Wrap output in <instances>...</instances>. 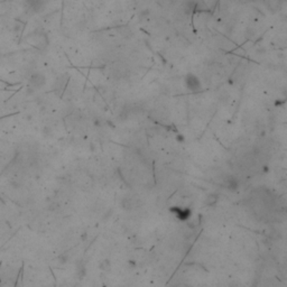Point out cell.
I'll return each instance as SVG.
<instances>
[{
	"mask_svg": "<svg viewBox=\"0 0 287 287\" xmlns=\"http://www.w3.org/2000/svg\"><path fill=\"white\" fill-rule=\"evenodd\" d=\"M184 83L185 87L188 91L192 92H197L202 89V84H201V80L199 79V76H196L193 73H188L184 77Z\"/></svg>",
	"mask_w": 287,
	"mask_h": 287,
	"instance_id": "1",
	"label": "cell"
},
{
	"mask_svg": "<svg viewBox=\"0 0 287 287\" xmlns=\"http://www.w3.org/2000/svg\"><path fill=\"white\" fill-rule=\"evenodd\" d=\"M29 84H30L31 89L34 90H37V89H41L46 84V77L44 74L42 73H33L31 76L29 77Z\"/></svg>",
	"mask_w": 287,
	"mask_h": 287,
	"instance_id": "2",
	"label": "cell"
},
{
	"mask_svg": "<svg viewBox=\"0 0 287 287\" xmlns=\"http://www.w3.org/2000/svg\"><path fill=\"white\" fill-rule=\"evenodd\" d=\"M215 202H217V195H210V196L206 199V201H205V203H206V205H209V206H212V205H214Z\"/></svg>",
	"mask_w": 287,
	"mask_h": 287,
	"instance_id": "9",
	"label": "cell"
},
{
	"mask_svg": "<svg viewBox=\"0 0 287 287\" xmlns=\"http://www.w3.org/2000/svg\"><path fill=\"white\" fill-rule=\"evenodd\" d=\"M26 1L35 10H39L43 7V5H44V0H26Z\"/></svg>",
	"mask_w": 287,
	"mask_h": 287,
	"instance_id": "6",
	"label": "cell"
},
{
	"mask_svg": "<svg viewBox=\"0 0 287 287\" xmlns=\"http://www.w3.org/2000/svg\"><path fill=\"white\" fill-rule=\"evenodd\" d=\"M43 135L45 136V137H48V136L52 135V129L49 128V127H47V126H45L44 128H43Z\"/></svg>",
	"mask_w": 287,
	"mask_h": 287,
	"instance_id": "10",
	"label": "cell"
},
{
	"mask_svg": "<svg viewBox=\"0 0 287 287\" xmlns=\"http://www.w3.org/2000/svg\"><path fill=\"white\" fill-rule=\"evenodd\" d=\"M170 211L172 213H174V215L178 220H181V221H186V220H188L191 218V210L187 208L183 209L180 208V206H174V208L170 209Z\"/></svg>",
	"mask_w": 287,
	"mask_h": 287,
	"instance_id": "3",
	"label": "cell"
},
{
	"mask_svg": "<svg viewBox=\"0 0 287 287\" xmlns=\"http://www.w3.org/2000/svg\"><path fill=\"white\" fill-rule=\"evenodd\" d=\"M94 126H95V127H100L101 126V122L99 119H94Z\"/></svg>",
	"mask_w": 287,
	"mask_h": 287,
	"instance_id": "13",
	"label": "cell"
},
{
	"mask_svg": "<svg viewBox=\"0 0 287 287\" xmlns=\"http://www.w3.org/2000/svg\"><path fill=\"white\" fill-rule=\"evenodd\" d=\"M177 140H178V142H183V140H184V138H183V136H182V135H180V136H177Z\"/></svg>",
	"mask_w": 287,
	"mask_h": 287,
	"instance_id": "14",
	"label": "cell"
},
{
	"mask_svg": "<svg viewBox=\"0 0 287 287\" xmlns=\"http://www.w3.org/2000/svg\"><path fill=\"white\" fill-rule=\"evenodd\" d=\"M76 273H77V276H79L80 279H81V278H83V277L85 276L87 270H85V267H84V265L82 263H79V265H77V267H76Z\"/></svg>",
	"mask_w": 287,
	"mask_h": 287,
	"instance_id": "8",
	"label": "cell"
},
{
	"mask_svg": "<svg viewBox=\"0 0 287 287\" xmlns=\"http://www.w3.org/2000/svg\"><path fill=\"white\" fill-rule=\"evenodd\" d=\"M268 170H269V168H268V167H267V166H265V167H264V172H265V173H267Z\"/></svg>",
	"mask_w": 287,
	"mask_h": 287,
	"instance_id": "15",
	"label": "cell"
},
{
	"mask_svg": "<svg viewBox=\"0 0 287 287\" xmlns=\"http://www.w3.org/2000/svg\"><path fill=\"white\" fill-rule=\"evenodd\" d=\"M99 268H100L101 270H103V271H109V270L111 269L110 260H109V259L101 260V263L99 264Z\"/></svg>",
	"mask_w": 287,
	"mask_h": 287,
	"instance_id": "7",
	"label": "cell"
},
{
	"mask_svg": "<svg viewBox=\"0 0 287 287\" xmlns=\"http://www.w3.org/2000/svg\"><path fill=\"white\" fill-rule=\"evenodd\" d=\"M59 264H65L66 261H67V258H66L65 256H61L59 258Z\"/></svg>",
	"mask_w": 287,
	"mask_h": 287,
	"instance_id": "12",
	"label": "cell"
},
{
	"mask_svg": "<svg viewBox=\"0 0 287 287\" xmlns=\"http://www.w3.org/2000/svg\"><path fill=\"white\" fill-rule=\"evenodd\" d=\"M197 8H199V5H197V2L195 0H188L186 4H185V6H184V11H185L186 15L193 14V13L196 11Z\"/></svg>",
	"mask_w": 287,
	"mask_h": 287,
	"instance_id": "5",
	"label": "cell"
},
{
	"mask_svg": "<svg viewBox=\"0 0 287 287\" xmlns=\"http://www.w3.org/2000/svg\"><path fill=\"white\" fill-rule=\"evenodd\" d=\"M10 186L13 187V188H15V190H17V188H19L20 187V184L18 183L17 181H10Z\"/></svg>",
	"mask_w": 287,
	"mask_h": 287,
	"instance_id": "11",
	"label": "cell"
},
{
	"mask_svg": "<svg viewBox=\"0 0 287 287\" xmlns=\"http://www.w3.org/2000/svg\"><path fill=\"white\" fill-rule=\"evenodd\" d=\"M224 185H225V187H227V190L237 191L239 188V181H238V178L235 176H229L228 178L224 181Z\"/></svg>",
	"mask_w": 287,
	"mask_h": 287,
	"instance_id": "4",
	"label": "cell"
}]
</instances>
